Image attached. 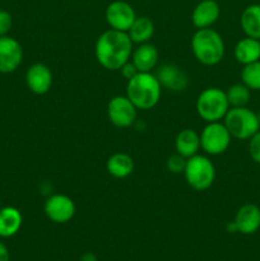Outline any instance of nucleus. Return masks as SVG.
<instances>
[{
    "mask_svg": "<svg viewBox=\"0 0 260 261\" xmlns=\"http://www.w3.org/2000/svg\"><path fill=\"white\" fill-rule=\"evenodd\" d=\"M133 41L127 32L111 30L105 31L96 41L94 55L102 68L116 71L132 59Z\"/></svg>",
    "mask_w": 260,
    "mask_h": 261,
    "instance_id": "f257e3e1",
    "label": "nucleus"
},
{
    "mask_svg": "<svg viewBox=\"0 0 260 261\" xmlns=\"http://www.w3.org/2000/svg\"><path fill=\"white\" fill-rule=\"evenodd\" d=\"M162 86L155 74L138 73L134 78L127 81L126 97L138 110H150L161 99Z\"/></svg>",
    "mask_w": 260,
    "mask_h": 261,
    "instance_id": "f03ea898",
    "label": "nucleus"
},
{
    "mask_svg": "<svg viewBox=\"0 0 260 261\" xmlns=\"http://www.w3.org/2000/svg\"><path fill=\"white\" fill-rule=\"evenodd\" d=\"M191 51L200 64L213 66L223 60L224 41L213 28H200L191 38Z\"/></svg>",
    "mask_w": 260,
    "mask_h": 261,
    "instance_id": "7ed1b4c3",
    "label": "nucleus"
},
{
    "mask_svg": "<svg viewBox=\"0 0 260 261\" xmlns=\"http://www.w3.org/2000/svg\"><path fill=\"white\" fill-rule=\"evenodd\" d=\"M196 112L205 122L222 121L229 110L226 92L217 87L205 88L196 98Z\"/></svg>",
    "mask_w": 260,
    "mask_h": 261,
    "instance_id": "20e7f679",
    "label": "nucleus"
},
{
    "mask_svg": "<svg viewBox=\"0 0 260 261\" xmlns=\"http://www.w3.org/2000/svg\"><path fill=\"white\" fill-rule=\"evenodd\" d=\"M223 124L226 125L232 138L239 140H249L260 130L256 112L245 107H229L224 116Z\"/></svg>",
    "mask_w": 260,
    "mask_h": 261,
    "instance_id": "39448f33",
    "label": "nucleus"
},
{
    "mask_svg": "<svg viewBox=\"0 0 260 261\" xmlns=\"http://www.w3.org/2000/svg\"><path fill=\"white\" fill-rule=\"evenodd\" d=\"M184 176L191 189L196 191H204L213 185L216 178V168L208 157L195 154L186 160Z\"/></svg>",
    "mask_w": 260,
    "mask_h": 261,
    "instance_id": "423d86ee",
    "label": "nucleus"
},
{
    "mask_svg": "<svg viewBox=\"0 0 260 261\" xmlns=\"http://www.w3.org/2000/svg\"><path fill=\"white\" fill-rule=\"evenodd\" d=\"M231 140V134L223 122H208L201 130L200 148L206 154L219 155L228 149Z\"/></svg>",
    "mask_w": 260,
    "mask_h": 261,
    "instance_id": "0eeeda50",
    "label": "nucleus"
},
{
    "mask_svg": "<svg viewBox=\"0 0 260 261\" xmlns=\"http://www.w3.org/2000/svg\"><path fill=\"white\" fill-rule=\"evenodd\" d=\"M138 109L126 96H115L107 105L110 121L116 127H129L137 121Z\"/></svg>",
    "mask_w": 260,
    "mask_h": 261,
    "instance_id": "6e6552de",
    "label": "nucleus"
},
{
    "mask_svg": "<svg viewBox=\"0 0 260 261\" xmlns=\"http://www.w3.org/2000/svg\"><path fill=\"white\" fill-rule=\"evenodd\" d=\"M105 18L111 30L127 32L134 23L137 14H135L134 8L129 3L124 0H115L110 3L109 7L106 8Z\"/></svg>",
    "mask_w": 260,
    "mask_h": 261,
    "instance_id": "1a4fd4ad",
    "label": "nucleus"
},
{
    "mask_svg": "<svg viewBox=\"0 0 260 261\" xmlns=\"http://www.w3.org/2000/svg\"><path fill=\"white\" fill-rule=\"evenodd\" d=\"M43 211H45L46 217L51 222L63 224L73 219L74 214H75V204H74L73 199L69 198L68 195L55 194L45 201Z\"/></svg>",
    "mask_w": 260,
    "mask_h": 261,
    "instance_id": "9d476101",
    "label": "nucleus"
},
{
    "mask_svg": "<svg viewBox=\"0 0 260 261\" xmlns=\"http://www.w3.org/2000/svg\"><path fill=\"white\" fill-rule=\"evenodd\" d=\"M23 61L22 45L10 36L0 37V73L10 74L17 70Z\"/></svg>",
    "mask_w": 260,
    "mask_h": 261,
    "instance_id": "9b49d317",
    "label": "nucleus"
},
{
    "mask_svg": "<svg viewBox=\"0 0 260 261\" xmlns=\"http://www.w3.org/2000/svg\"><path fill=\"white\" fill-rule=\"evenodd\" d=\"M53 73L47 65L36 63L28 68L25 73V83L32 93L42 96L51 89L53 86Z\"/></svg>",
    "mask_w": 260,
    "mask_h": 261,
    "instance_id": "f8f14e48",
    "label": "nucleus"
},
{
    "mask_svg": "<svg viewBox=\"0 0 260 261\" xmlns=\"http://www.w3.org/2000/svg\"><path fill=\"white\" fill-rule=\"evenodd\" d=\"M161 86L172 92H181L189 86V78L185 71L175 64H165L155 73Z\"/></svg>",
    "mask_w": 260,
    "mask_h": 261,
    "instance_id": "ddd939ff",
    "label": "nucleus"
},
{
    "mask_svg": "<svg viewBox=\"0 0 260 261\" xmlns=\"http://www.w3.org/2000/svg\"><path fill=\"white\" fill-rule=\"evenodd\" d=\"M232 222L239 233L254 234L260 228V208L256 204H245L237 211Z\"/></svg>",
    "mask_w": 260,
    "mask_h": 261,
    "instance_id": "4468645a",
    "label": "nucleus"
},
{
    "mask_svg": "<svg viewBox=\"0 0 260 261\" xmlns=\"http://www.w3.org/2000/svg\"><path fill=\"white\" fill-rule=\"evenodd\" d=\"M221 15V7L216 0H201L191 13V22L198 30L211 28Z\"/></svg>",
    "mask_w": 260,
    "mask_h": 261,
    "instance_id": "2eb2a0df",
    "label": "nucleus"
},
{
    "mask_svg": "<svg viewBox=\"0 0 260 261\" xmlns=\"http://www.w3.org/2000/svg\"><path fill=\"white\" fill-rule=\"evenodd\" d=\"M132 63L139 73H150L158 64V50L154 45L140 43L132 54Z\"/></svg>",
    "mask_w": 260,
    "mask_h": 261,
    "instance_id": "dca6fc26",
    "label": "nucleus"
},
{
    "mask_svg": "<svg viewBox=\"0 0 260 261\" xmlns=\"http://www.w3.org/2000/svg\"><path fill=\"white\" fill-rule=\"evenodd\" d=\"M175 149L177 154L186 160L198 154L200 149V135L193 129L181 130L175 139Z\"/></svg>",
    "mask_w": 260,
    "mask_h": 261,
    "instance_id": "f3484780",
    "label": "nucleus"
},
{
    "mask_svg": "<svg viewBox=\"0 0 260 261\" xmlns=\"http://www.w3.org/2000/svg\"><path fill=\"white\" fill-rule=\"evenodd\" d=\"M23 223L22 213L14 206L0 209V237L9 239L18 233Z\"/></svg>",
    "mask_w": 260,
    "mask_h": 261,
    "instance_id": "a211bd4d",
    "label": "nucleus"
},
{
    "mask_svg": "<svg viewBox=\"0 0 260 261\" xmlns=\"http://www.w3.org/2000/svg\"><path fill=\"white\" fill-rule=\"evenodd\" d=\"M235 59L241 65L255 63L260 60V41L256 38H241L235 46Z\"/></svg>",
    "mask_w": 260,
    "mask_h": 261,
    "instance_id": "6ab92c4d",
    "label": "nucleus"
},
{
    "mask_svg": "<svg viewBox=\"0 0 260 261\" xmlns=\"http://www.w3.org/2000/svg\"><path fill=\"white\" fill-rule=\"evenodd\" d=\"M240 24L246 37L260 40V4L247 5L241 13Z\"/></svg>",
    "mask_w": 260,
    "mask_h": 261,
    "instance_id": "aec40b11",
    "label": "nucleus"
},
{
    "mask_svg": "<svg viewBox=\"0 0 260 261\" xmlns=\"http://www.w3.org/2000/svg\"><path fill=\"white\" fill-rule=\"evenodd\" d=\"M107 172L115 178H126L134 171V161L127 153H114L107 160Z\"/></svg>",
    "mask_w": 260,
    "mask_h": 261,
    "instance_id": "412c9836",
    "label": "nucleus"
},
{
    "mask_svg": "<svg viewBox=\"0 0 260 261\" xmlns=\"http://www.w3.org/2000/svg\"><path fill=\"white\" fill-rule=\"evenodd\" d=\"M133 43H147L154 35V23L148 17H137L127 31Z\"/></svg>",
    "mask_w": 260,
    "mask_h": 261,
    "instance_id": "4be33fe9",
    "label": "nucleus"
},
{
    "mask_svg": "<svg viewBox=\"0 0 260 261\" xmlns=\"http://www.w3.org/2000/svg\"><path fill=\"white\" fill-rule=\"evenodd\" d=\"M227 99L231 107H245L250 101L251 91L244 83L233 84L226 92Z\"/></svg>",
    "mask_w": 260,
    "mask_h": 261,
    "instance_id": "5701e85b",
    "label": "nucleus"
},
{
    "mask_svg": "<svg viewBox=\"0 0 260 261\" xmlns=\"http://www.w3.org/2000/svg\"><path fill=\"white\" fill-rule=\"evenodd\" d=\"M241 81L250 91H260V60L244 65Z\"/></svg>",
    "mask_w": 260,
    "mask_h": 261,
    "instance_id": "b1692460",
    "label": "nucleus"
},
{
    "mask_svg": "<svg viewBox=\"0 0 260 261\" xmlns=\"http://www.w3.org/2000/svg\"><path fill=\"white\" fill-rule=\"evenodd\" d=\"M166 166H167V170L172 173H184V170H185L186 166V158H184L183 155L180 154H173L171 155L170 158L166 162Z\"/></svg>",
    "mask_w": 260,
    "mask_h": 261,
    "instance_id": "393cba45",
    "label": "nucleus"
},
{
    "mask_svg": "<svg viewBox=\"0 0 260 261\" xmlns=\"http://www.w3.org/2000/svg\"><path fill=\"white\" fill-rule=\"evenodd\" d=\"M249 154L255 163L260 165V130L249 139Z\"/></svg>",
    "mask_w": 260,
    "mask_h": 261,
    "instance_id": "a878e982",
    "label": "nucleus"
},
{
    "mask_svg": "<svg viewBox=\"0 0 260 261\" xmlns=\"http://www.w3.org/2000/svg\"><path fill=\"white\" fill-rule=\"evenodd\" d=\"M13 27V17L8 10L0 9V37L8 36Z\"/></svg>",
    "mask_w": 260,
    "mask_h": 261,
    "instance_id": "bb28decb",
    "label": "nucleus"
},
{
    "mask_svg": "<svg viewBox=\"0 0 260 261\" xmlns=\"http://www.w3.org/2000/svg\"><path fill=\"white\" fill-rule=\"evenodd\" d=\"M120 71H121L122 76H124V78L126 79V81H130V79L134 78V76L137 75L138 73H139V71H138V69L135 68L134 64H133L130 60L127 61V63L125 64V65L121 66Z\"/></svg>",
    "mask_w": 260,
    "mask_h": 261,
    "instance_id": "cd10ccee",
    "label": "nucleus"
},
{
    "mask_svg": "<svg viewBox=\"0 0 260 261\" xmlns=\"http://www.w3.org/2000/svg\"><path fill=\"white\" fill-rule=\"evenodd\" d=\"M0 261H10L9 250L3 242H0Z\"/></svg>",
    "mask_w": 260,
    "mask_h": 261,
    "instance_id": "c85d7f7f",
    "label": "nucleus"
},
{
    "mask_svg": "<svg viewBox=\"0 0 260 261\" xmlns=\"http://www.w3.org/2000/svg\"><path fill=\"white\" fill-rule=\"evenodd\" d=\"M82 261H97V260H96V256H94L93 254L88 252V254L83 255V257H82Z\"/></svg>",
    "mask_w": 260,
    "mask_h": 261,
    "instance_id": "c756f323",
    "label": "nucleus"
},
{
    "mask_svg": "<svg viewBox=\"0 0 260 261\" xmlns=\"http://www.w3.org/2000/svg\"><path fill=\"white\" fill-rule=\"evenodd\" d=\"M256 115H257V120H259V124H260V110L256 112Z\"/></svg>",
    "mask_w": 260,
    "mask_h": 261,
    "instance_id": "7c9ffc66",
    "label": "nucleus"
},
{
    "mask_svg": "<svg viewBox=\"0 0 260 261\" xmlns=\"http://www.w3.org/2000/svg\"><path fill=\"white\" fill-rule=\"evenodd\" d=\"M259 41H260V40H259Z\"/></svg>",
    "mask_w": 260,
    "mask_h": 261,
    "instance_id": "2f4dec72",
    "label": "nucleus"
}]
</instances>
